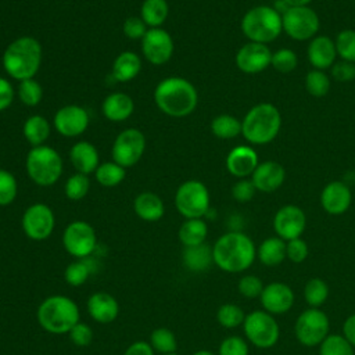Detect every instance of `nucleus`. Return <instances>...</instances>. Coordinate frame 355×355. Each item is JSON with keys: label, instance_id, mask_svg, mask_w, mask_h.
Wrapping results in <instances>:
<instances>
[{"label": "nucleus", "instance_id": "14", "mask_svg": "<svg viewBox=\"0 0 355 355\" xmlns=\"http://www.w3.org/2000/svg\"><path fill=\"white\" fill-rule=\"evenodd\" d=\"M21 226L28 239L33 241L46 240L51 236L55 226L54 212L49 205L35 202L24 211Z\"/></svg>", "mask_w": 355, "mask_h": 355}, {"label": "nucleus", "instance_id": "7", "mask_svg": "<svg viewBox=\"0 0 355 355\" xmlns=\"http://www.w3.org/2000/svg\"><path fill=\"white\" fill-rule=\"evenodd\" d=\"M26 173L31 180L42 187L53 186L62 175V159L58 151L50 146L32 147L25 161Z\"/></svg>", "mask_w": 355, "mask_h": 355}, {"label": "nucleus", "instance_id": "36", "mask_svg": "<svg viewBox=\"0 0 355 355\" xmlns=\"http://www.w3.org/2000/svg\"><path fill=\"white\" fill-rule=\"evenodd\" d=\"M150 345L154 349V352H158L161 355L176 352L178 348V340L175 333L168 327H157L150 334Z\"/></svg>", "mask_w": 355, "mask_h": 355}, {"label": "nucleus", "instance_id": "45", "mask_svg": "<svg viewBox=\"0 0 355 355\" xmlns=\"http://www.w3.org/2000/svg\"><path fill=\"white\" fill-rule=\"evenodd\" d=\"M18 194V183L15 176L7 171L0 168V207H7L17 198Z\"/></svg>", "mask_w": 355, "mask_h": 355}, {"label": "nucleus", "instance_id": "19", "mask_svg": "<svg viewBox=\"0 0 355 355\" xmlns=\"http://www.w3.org/2000/svg\"><path fill=\"white\" fill-rule=\"evenodd\" d=\"M259 298L263 311L269 312L270 315H283L291 309L295 297L288 284L273 282L263 287Z\"/></svg>", "mask_w": 355, "mask_h": 355}, {"label": "nucleus", "instance_id": "53", "mask_svg": "<svg viewBox=\"0 0 355 355\" xmlns=\"http://www.w3.org/2000/svg\"><path fill=\"white\" fill-rule=\"evenodd\" d=\"M330 72L337 82H351L355 79V64L340 60L331 65Z\"/></svg>", "mask_w": 355, "mask_h": 355}, {"label": "nucleus", "instance_id": "12", "mask_svg": "<svg viewBox=\"0 0 355 355\" xmlns=\"http://www.w3.org/2000/svg\"><path fill=\"white\" fill-rule=\"evenodd\" d=\"M62 245L65 251L76 259L90 257L97 247L94 227L85 220H73L68 223L62 233Z\"/></svg>", "mask_w": 355, "mask_h": 355}, {"label": "nucleus", "instance_id": "55", "mask_svg": "<svg viewBox=\"0 0 355 355\" xmlns=\"http://www.w3.org/2000/svg\"><path fill=\"white\" fill-rule=\"evenodd\" d=\"M123 355H154V349L151 348L150 343L139 340L132 343L123 352Z\"/></svg>", "mask_w": 355, "mask_h": 355}, {"label": "nucleus", "instance_id": "3", "mask_svg": "<svg viewBox=\"0 0 355 355\" xmlns=\"http://www.w3.org/2000/svg\"><path fill=\"white\" fill-rule=\"evenodd\" d=\"M42 44L33 36L17 37L3 53V68L18 82L35 78L42 65Z\"/></svg>", "mask_w": 355, "mask_h": 355}, {"label": "nucleus", "instance_id": "24", "mask_svg": "<svg viewBox=\"0 0 355 355\" xmlns=\"http://www.w3.org/2000/svg\"><path fill=\"white\" fill-rule=\"evenodd\" d=\"M306 55L313 69L324 71L327 68H331L337 57L334 40L326 35L315 36L308 44Z\"/></svg>", "mask_w": 355, "mask_h": 355}, {"label": "nucleus", "instance_id": "56", "mask_svg": "<svg viewBox=\"0 0 355 355\" xmlns=\"http://www.w3.org/2000/svg\"><path fill=\"white\" fill-rule=\"evenodd\" d=\"M343 336L355 348V313L348 316L343 324Z\"/></svg>", "mask_w": 355, "mask_h": 355}, {"label": "nucleus", "instance_id": "28", "mask_svg": "<svg viewBox=\"0 0 355 355\" xmlns=\"http://www.w3.org/2000/svg\"><path fill=\"white\" fill-rule=\"evenodd\" d=\"M141 69V60L135 51H122L119 53L111 68V73L118 82H129L135 79Z\"/></svg>", "mask_w": 355, "mask_h": 355}, {"label": "nucleus", "instance_id": "39", "mask_svg": "<svg viewBox=\"0 0 355 355\" xmlns=\"http://www.w3.org/2000/svg\"><path fill=\"white\" fill-rule=\"evenodd\" d=\"M17 96H18L19 101H21L24 105L35 107V105H37V104L42 101V98H43V89H42L40 83H39L35 78L25 79V80H21V82L18 83Z\"/></svg>", "mask_w": 355, "mask_h": 355}, {"label": "nucleus", "instance_id": "43", "mask_svg": "<svg viewBox=\"0 0 355 355\" xmlns=\"http://www.w3.org/2000/svg\"><path fill=\"white\" fill-rule=\"evenodd\" d=\"M89 189H90V180L87 175L76 172L67 179L64 186V193L68 200L79 201L86 197V194L89 193Z\"/></svg>", "mask_w": 355, "mask_h": 355}, {"label": "nucleus", "instance_id": "48", "mask_svg": "<svg viewBox=\"0 0 355 355\" xmlns=\"http://www.w3.org/2000/svg\"><path fill=\"white\" fill-rule=\"evenodd\" d=\"M148 29L150 28L146 25V22L136 15L128 17L122 25L123 35L130 40H141Z\"/></svg>", "mask_w": 355, "mask_h": 355}, {"label": "nucleus", "instance_id": "57", "mask_svg": "<svg viewBox=\"0 0 355 355\" xmlns=\"http://www.w3.org/2000/svg\"><path fill=\"white\" fill-rule=\"evenodd\" d=\"M282 1L288 7H302V6H308L312 0H282Z\"/></svg>", "mask_w": 355, "mask_h": 355}, {"label": "nucleus", "instance_id": "23", "mask_svg": "<svg viewBox=\"0 0 355 355\" xmlns=\"http://www.w3.org/2000/svg\"><path fill=\"white\" fill-rule=\"evenodd\" d=\"M86 308L90 318L100 324L112 323L119 315V304L116 298L104 291L92 294L87 300Z\"/></svg>", "mask_w": 355, "mask_h": 355}, {"label": "nucleus", "instance_id": "27", "mask_svg": "<svg viewBox=\"0 0 355 355\" xmlns=\"http://www.w3.org/2000/svg\"><path fill=\"white\" fill-rule=\"evenodd\" d=\"M135 214L146 222H157L165 214V205L161 197L153 191H143L133 201Z\"/></svg>", "mask_w": 355, "mask_h": 355}, {"label": "nucleus", "instance_id": "49", "mask_svg": "<svg viewBox=\"0 0 355 355\" xmlns=\"http://www.w3.org/2000/svg\"><path fill=\"white\" fill-rule=\"evenodd\" d=\"M218 355H248V344L239 336L226 337L219 345Z\"/></svg>", "mask_w": 355, "mask_h": 355}, {"label": "nucleus", "instance_id": "8", "mask_svg": "<svg viewBox=\"0 0 355 355\" xmlns=\"http://www.w3.org/2000/svg\"><path fill=\"white\" fill-rule=\"evenodd\" d=\"M209 191L200 180H186L176 189L175 207L184 219L205 216L209 211Z\"/></svg>", "mask_w": 355, "mask_h": 355}, {"label": "nucleus", "instance_id": "52", "mask_svg": "<svg viewBox=\"0 0 355 355\" xmlns=\"http://www.w3.org/2000/svg\"><path fill=\"white\" fill-rule=\"evenodd\" d=\"M255 186L251 179H240L232 187V197L239 202H248L255 196Z\"/></svg>", "mask_w": 355, "mask_h": 355}, {"label": "nucleus", "instance_id": "37", "mask_svg": "<svg viewBox=\"0 0 355 355\" xmlns=\"http://www.w3.org/2000/svg\"><path fill=\"white\" fill-rule=\"evenodd\" d=\"M329 297V286L319 277H312L304 287V298L311 308H319Z\"/></svg>", "mask_w": 355, "mask_h": 355}, {"label": "nucleus", "instance_id": "40", "mask_svg": "<svg viewBox=\"0 0 355 355\" xmlns=\"http://www.w3.org/2000/svg\"><path fill=\"white\" fill-rule=\"evenodd\" d=\"M92 272H93V269L89 266L87 258L76 259L67 265V268L64 270V279L69 286L79 287L87 282Z\"/></svg>", "mask_w": 355, "mask_h": 355}, {"label": "nucleus", "instance_id": "38", "mask_svg": "<svg viewBox=\"0 0 355 355\" xmlns=\"http://www.w3.org/2000/svg\"><path fill=\"white\" fill-rule=\"evenodd\" d=\"M331 82L324 71L311 69L305 75V89L312 97H324L330 90Z\"/></svg>", "mask_w": 355, "mask_h": 355}, {"label": "nucleus", "instance_id": "51", "mask_svg": "<svg viewBox=\"0 0 355 355\" xmlns=\"http://www.w3.org/2000/svg\"><path fill=\"white\" fill-rule=\"evenodd\" d=\"M69 340L76 345V347H89L94 338L93 330L89 324L83 322H78L71 331L68 333Z\"/></svg>", "mask_w": 355, "mask_h": 355}, {"label": "nucleus", "instance_id": "22", "mask_svg": "<svg viewBox=\"0 0 355 355\" xmlns=\"http://www.w3.org/2000/svg\"><path fill=\"white\" fill-rule=\"evenodd\" d=\"M286 179L284 168L276 161H265L258 164L251 175V180L258 191L272 193L277 190Z\"/></svg>", "mask_w": 355, "mask_h": 355}, {"label": "nucleus", "instance_id": "5", "mask_svg": "<svg viewBox=\"0 0 355 355\" xmlns=\"http://www.w3.org/2000/svg\"><path fill=\"white\" fill-rule=\"evenodd\" d=\"M282 126V115L270 103H259L248 110L241 121V135L257 146L273 141Z\"/></svg>", "mask_w": 355, "mask_h": 355}, {"label": "nucleus", "instance_id": "1", "mask_svg": "<svg viewBox=\"0 0 355 355\" xmlns=\"http://www.w3.org/2000/svg\"><path fill=\"white\" fill-rule=\"evenodd\" d=\"M214 263L227 272L240 273L248 269L257 257L254 241L240 230H230L222 234L212 245Z\"/></svg>", "mask_w": 355, "mask_h": 355}, {"label": "nucleus", "instance_id": "42", "mask_svg": "<svg viewBox=\"0 0 355 355\" xmlns=\"http://www.w3.org/2000/svg\"><path fill=\"white\" fill-rule=\"evenodd\" d=\"M320 355H355L354 347L341 334H329L320 344Z\"/></svg>", "mask_w": 355, "mask_h": 355}, {"label": "nucleus", "instance_id": "20", "mask_svg": "<svg viewBox=\"0 0 355 355\" xmlns=\"http://www.w3.org/2000/svg\"><path fill=\"white\" fill-rule=\"evenodd\" d=\"M352 201V193L347 183L341 180H333L327 183L320 193L322 208L330 215L344 214Z\"/></svg>", "mask_w": 355, "mask_h": 355}, {"label": "nucleus", "instance_id": "15", "mask_svg": "<svg viewBox=\"0 0 355 355\" xmlns=\"http://www.w3.org/2000/svg\"><path fill=\"white\" fill-rule=\"evenodd\" d=\"M173 39L162 28H150L141 39V53L153 65H164L173 55Z\"/></svg>", "mask_w": 355, "mask_h": 355}, {"label": "nucleus", "instance_id": "18", "mask_svg": "<svg viewBox=\"0 0 355 355\" xmlns=\"http://www.w3.org/2000/svg\"><path fill=\"white\" fill-rule=\"evenodd\" d=\"M272 51L266 44L248 42L243 44L236 54L237 68L248 75L259 73L270 65Z\"/></svg>", "mask_w": 355, "mask_h": 355}, {"label": "nucleus", "instance_id": "54", "mask_svg": "<svg viewBox=\"0 0 355 355\" xmlns=\"http://www.w3.org/2000/svg\"><path fill=\"white\" fill-rule=\"evenodd\" d=\"M15 97V90L11 82L3 76H0V111L7 110Z\"/></svg>", "mask_w": 355, "mask_h": 355}, {"label": "nucleus", "instance_id": "25", "mask_svg": "<svg viewBox=\"0 0 355 355\" xmlns=\"http://www.w3.org/2000/svg\"><path fill=\"white\" fill-rule=\"evenodd\" d=\"M69 159L76 172L83 175L93 173L100 165V155L97 148L86 140L76 141L69 151Z\"/></svg>", "mask_w": 355, "mask_h": 355}, {"label": "nucleus", "instance_id": "4", "mask_svg": "<svg viewBox=\"0 0 355 355\" xmlns=\"http://www.w3.org/2000/svg\"><path fill=\"white\" fill-rule=\"evenodd\" d=\"M37 323L51 334H68L80 322V312L76 302L61 294L46 297L36 311Z\"/></svg>", "mask_w": 355, "mask_h": 355}, {"label": "nucleus", "instance_id": "47", "mask_svg": "<svg viewBox=\"0 0 355 355\" xmlns=\"http://www.w3.org/2000/svg\"><path fill=\"white\" fill-rule=\"evenodd\" d=\"M263 283L262 280L258 277V276H254V275H245L243 276L239 283H237V290L239 293L245 297V298H257V297H261L262 294V290H263Z\"/></svg>", "mask_w": 355, "mask_h": 355}, {"label": "nucleus", "instance_id": "58", "mask_svg": "<svg viewBox=\"0 0 355 355\" xmlns=\"http://www.w3.org/2000/svg\"><path fill=\"white\" fill-rule=\"evenodd\" d=\"M193 355H215V354L212 351H209V349H198Z\"/></svg>", "mask_w": 355, "mask_h": 355}, {"label": "nucleus", "instance_id": "33", "mask_svg": "<svg viewBox=\"0 0 355 355\" xmlns=\"http://www.w3.org/2000/svg\"><path fill=\"white\" fill-rule=\"evenodd\" d=\"M169 6L166 0H144L140 7V18L148 28H159L168 18Z\"/></svg>", "mask_w": 355, "mask_h": 355}, {"label": "nucleus", "instance_id": "41", "mask_svg": "<svg viewBox=\"0 0 355 355\" xmlns=\"http://www.w3.org/2000/svg\"><path fill=\"white\" fill-rule=\"evenodd\" d=\"M245 313L236 304H223L216 311V320L225 329H234L244 323Z\"/></svg>", "mask_w": 355, "mask_h": 355}, {"label": "nucleus", "instance_id": "11", "mask_svg": "<svg viewBox=\"0 0 355 355\" xmlns=\"http://www.w3.org/2000/svg\"><path fill=\"white\" fill-rule=\"evenodd\" d=\"M330 322L327 315L319 308L305 309L295 322L294 331L297 340L305 347L320 345L329 336Z\"/></svg>", "mask_w": 355, "mask_h": 355}, {"label": "nucleus", "instance_id": "6", "mask_svg": "<svg viewBox=\"0 0 355 355\" xmlns=\"http://www.w3.org/2000/svg\"><path fill=\"white\" fill-rule=\"evenodd\" d=\"M241 32L248 42L268 44L283 31L282 15L270 6H255L241 18Z\"/></svg>", "mask_w": 355, "mask_h": 355}, {"label": "nucleus", "instance_id": "16", "mask_svg": "<svg viewBox=\"0 0 355 355\" xmlns=\"http://www.w3.org/2000/svg\"><path fill=\"white\" fill-rule=\"evenodd\" d=\"M90 123V116L86 108L78 104H67L57 110L53 118V126L65 137H76L86 132Z\"/></svg>", "mask_w": 355, "mask_h": 355}, {"label": "nucleus", "instance_id": "29", "mask_svg": "<svg viewBox=\"0 0 355 355\" xmlns=\"http://www.w3.org/2000/svg\"><path fill=\"white\" fill-rule=\"evenodd\" d=\"M182 261L190 272H205L214 263L212 247L205 243L193 247H183Z\"/></svg>", "mask_w": 355, "mask_h": 355}, {"label": "nucleus", "instance_id": "59", "mask_svg": "<svg viewBox=\"0 0 355 355\" xmlns=\"http://www.w3.org/2000/svg\"><path fill=\"white\" fill-rule=\"evenodd\" d=\"M165 355H178L176 352H172V354H165Z\"/></svg>", "mask_w": 355, "mask_h": 355}, {"label": "nucleus", "instance_id": "13", "mask_svg": "<svg viewBox=\"0 0 355 355\" xmlns=\"http://www.w3.org/2000/svg\"><path fill=\"white\" fill-rule=\"evenodd\" d=\"M146 150V137L143 132L135 128L122 130L114 140L111 148L112 161L123 168L136 165Z\"/></svg>", "mask_w": 355, "mask_h": 355}, {"label": "nucleus", "instance_id": "10", "mask_svg": "<svg viewBox=\"0 0 355 355\" xmlns=\"http://www.w3.org/2000/svg\"><path fill=\"white\" fill-rule=\"evenodd\" d=\"M283 31L293 40H311L316 36L320 21L315 10L308 6L302 7H288L286 12L282 14Z\"/></svg>", "mask_w": 355, "mask_h": 355}, {"label": "nucleus", "instance_id": "17", "mask_svg": "<svg viewBox=\"0 0 355 355\" xmlns=\"http://www.w3.org/2000/svg\"><path fill=\"white\" fill-rule=\"evenodd\" d=\"M306 226V216L304 211L294 205L287 204L277 209L273 218V229L276 234L284 241L298 239Z\"/></svg>", "mask_w": 355, "mask_h": 355}, {"label": "nucleus", "instance_id": "2", "mask_svg": "<svg viewBox=\"0 0 355 355\" xmlns=\"http://www.w3.org/2000/svg\"><path fill=\"white\" fill-rule=\"evenodd\" d=\"M154 103L165 115L183 118L196 110L198 93L190 80L180 76H169L155 86Z\"/></svg>", "mask_w": 355, "mask_h": 355}, {"label": "nucleus", "instance_id": "44", "mask_svg": "<svg viewBox=\"0 0 355 355\" xmlns=\"http://www.w3.org/2000/svg\"><path fill=\"white\" fill-rule=\"evenodd\" d=\"M337 55L348 62L355 64V31L343 29L334 39Z\"/></svg>", "mask_w": 355, "mask_h": 355}, {"label": "nucleus", "instance_id": "46", "mask_svg": "<svg viewBox=\"0 0 355 355\" xmlns=\"http://www.w3.org/2000/svg\"><path fill=\"white\" fill-rule=\"evenodd\" d=\"M270 65L280 73H290L298 65L297 54L290 49H280L276 53H272Z\"/></svg>", "mask_w": 355, "mask_h": 355}, {"label": "nucleus", "instance_id": "34", "mask_svg": "<svg viewBox=\"0 0 355 355\" xmlns=\"http://www.w3.org/2000/svg\"><path fill=\"white\" fill-rule=\"evenodd\" d=\"M126 168L121 166L114 161H105L97 166L94 171L96 180L103 187H115L123 182L126 178Z\"/></svg>", "mask_w": 355, "mask_h": 355}, {"label": "nucleus", "instance_id": "9", "mask_svg": "<svg viewBox=\"0 0 355 355\" xmlns=\"http://www.w3.org/2000/svg\"><path fill=\"white\" fill-rule=\"evenodd\" d=\"M243 327L248 341L262 349L272 348L280 336L276 319L266 311H252L245 315Z\"/></svg>", "mask_w": 355, "mask_h": 355}, {"label": "nucleus", "instance_id": "26", "mask_svg": "<svg viewBox=\"0 0 355 355\" xmlns=\"http://www.w3.org/2000/svg\"><path fill=\"white\" fill-rule=\"evenodd\" d=\"M135 111V103L132 97L123 92H114L108 94L103 104L101 112L111 122H123Z\"/></svg>", "mask_w": 355, "mask_h": 355}, {"label": "nucleus", "instance_id": "50", "mask_svg": "<svg viewBox=\"0 0 355 355\" xmlns=\"http://www.w3.org/2000/svg\"><path fill=\"white\" fill-rule=\"evenodd\" d=\"M308 254H309V247H308L306 241L302 240L301 237L286 241V257L291 262L301 263L306 259Z\"/></svg>", "mask_w": 355, "mask_h": 355}, {"label": "nucleus", "instance_id": "35", "mask_svg": "<svg viewBox=\"0 0 355 355\" xmlns=\"http://www.w3.org/2000/svg\"><path fill=\"white\" fill-rule=\"evenodd\" d=\"M211 132L218 139H233L241 133V121L230 114L216 115L211 122Z\"/></svg>", "mask_w": 355, "mask_h": 355}, {"label": "nucleus", "instance_id": "32", "mask_svg": "<svg viewBox=\"0 0 355 355\" xmlns=\"http://www.w3.org/2000/svg\"><path fill=\"white\" fill-rule=\"evenodd\" d=\"M51 132L50 122L43 115L29 116L22 126V135L32 147L43 146Z\"/></svg>", "mask_w": 355, "mask_h": 355}, {"label": "nucleus", "instance_id": "30", "mask_svg": "<svg viewBox=\"0 0 355 355\" xmlns=\"http://www.w3.org/2000/svg\"><path fill=\"white\" fill-rule=\"evenodd\" d=\"M207 234L208 226L202 218L186 219L178 230V237L183 247H193L205 243Z\"/></svg>", "mask_w": 355, "mask_h": 355}, {"label": "nucleus", "instance_id": "31", "mask_svg": "<svg viewBox=\"0 0 355 355\" xmlns=\"http://www.w3.org/2000/svg\"><path fill=\"white\" fill-rule=\"evenodd\" d=\"M257 257L266 266H277L286 257V241L279 236L265 239L257 248Z\"/></svg>", "mask_w": 355, "mask_h": 355}, {"label": "nucleus", "instance_id": "21", "mask_svg": "<svg viewBox=\"0 0 355 355\" xmlns=\"http://www.w3.org/2000/svg\"><path fill=\"white\" fill-rule=\"evenodd\" d=\"M258 164L257 151L252 147L244 144L233 147L226 157V168L229 173L239 179L251 176Z\"/></svg>", "mask_w": 355, "mask_h": 355}]
</instances>
